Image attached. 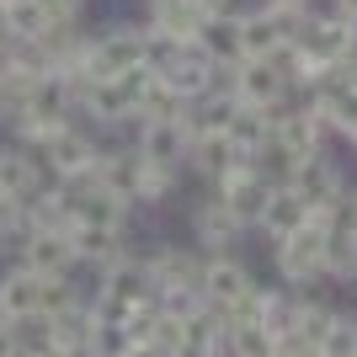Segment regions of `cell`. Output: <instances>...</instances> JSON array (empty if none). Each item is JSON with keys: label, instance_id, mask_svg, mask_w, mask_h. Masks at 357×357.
<instances>
[{"label": "cell", "instance_id": "obj_30", "mask_svg": "<svg viewBox=\"0 0 357 357\" xmlns=\"http://www.w3.org/2000/svg\"><path fill=\"white\" fill-rule=\"evenodd\" d=\"M22 229H27V224H22V203L0 197V251H6V245H16V240H22Z\"/></svg>", "mask_w": 357, "mask_h": 357}, {"label": "cell", "instance_id": "obj_25", "mask_svg": "<svg viewBox=\"0 0 357 357\" xmlns=\"http://www.w3.org/2000/svg\"><path fill=\"white\" fill-rule=\"evenodd\" d=\"M0 32H6L11 43H43L48 16H43L38 0H27V6H0Z\"/></svg>", "mask_w": 357, "mask_h": 357}, {"label": "cell", "instance_id": "obj_17", "mask_svg": "<svg viewBox=\"0 0 357 357\" xmlns=\"http://www.w3.org/2000/svg\"><path fill=\"white\" fill-rule=\"evenodd\" d=\"M203 22H208V11L197 0H149L144 6V27L160 38H176V43H197Z\"/></svg>", "mask_w": 357, "mask_h": 357}, {"label": "cell", "instance_id": "obj_18", "mask_svg": "<svg viewBox=\"0 0 357 357\" xmlns=\"http://www.w3.org/2000/svg\"><path fill=\"white\" fill-rule=\"evenodd\" d=\"M197 48L229 75L240 59H245V48H240V11H213L208 22H203V32H197Z\"/></svg>", "mask_w": 357, "mask_h": 357}, {"label": "cell", "instance_id": "obj_32", "mask_svg": "<svg viewBox=\"0 0 357 357\" xmlns=\"http://www.w3.org/2000/svg\"><path fill=\"white\" fill-rule=\"evenodd\" d=\"M331 75H336L342 86H352V91H357V54H352V59H347V64H336V70H331Z\"/></svg>", "mask_w": 357, "mask_h": 357}, {"label": "cell", "instance_id": "obj_9", "mask_svg": "<svg viewBox=\"0 0 357 357\" xmlns=\"http://www.w3.org/2000/svg\"><path fill=\"white\" fill-rule=\"evenodd\" d=\"M16 261L38 278H70L80 261H75V240L70 229H22L16 240Z\"/></svg>", "mask_w": 357, "mask_h": 357}, {"label": "cell", "instance_id": "obj_34", "mask_svg": "<svg viewBox=\"0 0 357 357\" xmlns=\"http://www.w3.org/2000/svg\"><path fill=\"white\" fill-rule=\"evenodd\" d=\"M16 357H59V352H48L43 342H22V352H16Z\"/></svg>", "mask_w": 357, "mask_h": 357}, {"label": "cell", "instance_id": "obj_33", "mask_svg": "<svg viewBox=\"0 0 357 357\" xmlns=\"http://www.w3.org/2000/svg\"><path fill=\"white\" fill-rule=\"evenodd\" d=\"M256 6H267V11H304L310 0H256Z\"/></svg>", "mask_w": 357, "mask_h": 357}, {"label": "cell", "instance_id": "obj_28", "mask_svg": "<svg viewBox=\"0 0 357 357\" xmlns=\"http://www.w3.org/2000/svg\"><path fill=\"white\" fill-rule=\"evenodd\" d=\"M139 347H149L155 357L181 352V347H187V320H176L171 310H160V304H155V320H149V331L139 336Z\"/></svg>", "mask_w": 357, "mask_h": 357}, {"label": "cell", "instance_id": "obj_26", "mask_svg": "<svg viewBox=\"0 0 357 357\" xmlns=\"http://www.w3.org/2000/svg\"><path fill=\"white\" fill-rule=\"evenodd\" d=\"M224 134L235 139L240 155H256V149L272 139V112H267V107H240L235 118H229V128H224Z\"/></svg>", "mask_w": 357, "mask_h": 357}, {"label": "cell", "instance_id": "obj_19", "mask_svg": "<svg viewBox=\"0 0 357 357\" xmlns=\"http://www.w3.org/2000/svg\"><path fill=\"white\" fill-rule=\"evenodd\" d=\"M235 112H240V96H235L229 86H213V91H203L197 102H187V107H181V118H187L192 139H203V134H224Z\"/></svg>", "mask_w": 357, "mask_h": 357}, {"label": "cell", "instance_id": "obj_14", "mask_svg": "<svg viewBox=\"0 0 357 357\" xmlns=\"http://www.w3.org/2000/svg\"><path fill=\"white\" fill-rule=\"evenodd\" d=\"M144 261H149V288H155V298L203 288V256L187 251V245H160V251L144 256Z\"/></svg>", "mask_w": 357, "mask_h": 357}, {"label": "cell", "instance_id": "obj_2", "mask_svg": "<svg viewBox=\"0 0 357 357\" xmlns=\"http://www.w3.org/2000/svg\"><path fill=\"white\" fill-rule=\"evenodd\" d=\"M272 261H278V278L298 294H310L320 278H326V219H304L294 235H283L272 245Z\"/></svg>", "mask_w": 357, "mask_h": 357}, {"label": "cell", "instance_id": "obj_24", "mask_svg": "<svg viewBox=\"0 0 357 357\" xmlns=\"http://www.w3.org/2000/svg\"><path fill=\"white\" fill-rule=\"evenodd\" d=\"M331 320H336V310H331L326 298H314V294H298V304H294V331H288V336L320 352V342H326V331H331Z\"/></svg>", "mask_w": 357, "mask_h": 357}, {"label": "cell", "instance_id": "obj_20", "mask_svg": "<svg viewBox=\"0 0 357 357\" xmlns=\"http://www.w3.org/2000/svg\"><path fill=\"white\" fill-rule=\"evenodd\" d=\"M70 240H75L80 267H107V261H118L128 251V229H112V224H75Z\"/></svg>", "mask_w": 357, "mask_h": 357}, {"label": "cell", "instance_id": "obj_16", "mask_svg": "<svg viewBox=\"0 0 357 357\" xmlns=\"http://www.w3.org/2000/svg\"><path fill=\"white\" fill-rule=\"evenodd\" d=\"M32 314H43V278L16 261V267L0 272V320L22 326V320H32Z\"/></svg>", "mask_w": 357, "mask_h": 357}, {"label": "cell", "instance_id": "obj_35", "mask_svg": "<svg viewBox=\"0 0 357 357\" xmlns=\"http://www.w3.org/2000/svg\"><path fill=\"white\" fill-rule=\"evenodd\" d=\"M197 6H203L208 16H213V11H235V0H197Z\"/></svg>", "mask_w": 357, "mask_h": 357}, {"label": "cell", "instance_id": "obj_29", "mask_svg": "<svg viewBox=\"0 0 357 357\" xmlns=\"http://www.w3.org/2000/svg\"><path fill=\"white\" fill-rule=\"evenodd\" d=\"M320 357H357V320L352 314H336L326 331V342H320Z\"/></svg>", "mask_w": 357, "mask_h": 357}, {"label": "cell", "instance_id": "obj_37", "mask_svg": "<svg viewBox=\"0 0 357 357\" xmlns=\"http://www.w3.org/2000/svg\"><path fill=\"white\" fill-rule=\"evenodd\" d=\"M352 288H357V283H352Z\"/></svg>", "mask_w": 357, "mask_h": 357}, {"label": "cell", "instance_id": "obj_13", "mask_svg": "<svg viewBox=\"0 0 357 357\" xmlns=\"http://www.w3.org/2000/svg\"><path fill=\"white\" fill-rule=\"evenodd\" d=\"M288 187L298 192V203H304L310 213H326L331 203L347 192V181H342V171H336L331 155H310V160H298L294 176H288Z\"/></svg>", "mask_w": 357, "mask_h": 357}, {"label": "cell", "instance_id": "obj_23", "mask_svg": "<svg viewBox=\"0 0 357 357\" xmlns=\"http://www.w3.org/2000/svg\"><path fill=\"white\" fill-rule=\"evenodd\" d=\"M304 219H310V208L298 203V192H294V187H272V197H267V208H261V219H256V229H261V235H267L272 245H278V240H283V235H294V229H298Z\"/></svg>", "mask_w": 357, "mask_h": 357}, {"label": "cell", "instance_id": "obj_10", "mask_svg": "<svg viewBox=\"0 0 357 357\" xmlns=\"http://www.w3.org/2000/svg\"><path fill=\"white\" fill-rule=\"evenodd\" d=\"M272 139L283 149H294L298 160H310V155H326V139H331V123L314 112L310 102H288L272 112Z\"/></svg>", "mask_w": 357, "mask_h": 357}, {"label": "cell", "instance_id": "obj_15", "mask_svg": "<svg viewBox=\"0 0 357 357\" xmlns=\"http://www.w3.org/2000/svg\"><path fill=\"white\" fill-rule=\"evenodd\" d=\"M192 235H197V251L213 256V251H229V245H235L245 229H240V219L229 213V203H224V197L208 187V192L192 203Z\"/></svg>", "mask_w": 357, "mask_h": 357}, {"label": "cell", "instance_id": "obj_6", "mask_svg": "<svg viewBox=\"0 0 357 357\" xmlns=\"http://www.w3.org/2000/svg\"><path fill=\"white\" fill-rule=\"evenodd\" d=\"M256 288H261V283H256V272L245 267L240 256H229V251L203 256V298H208L213 310H224V314L245 310Z\"/></svg>", "mask_w": 357, "mask_h": 357}, {"label": "cell", "instance_id": "obj_31", "mask_svg": "<svg viewBox=\"0 0 357 357\" xmlns=\"http://www.w3.org/2000/svg\"><path fill=\"white\" fill-rule=\"evenodd\" d=\"M16 352H22V331L11 320H0V357H16Z\"/></svg>", "mask_w": 357, "mask_h": 357}, {"label": "cell", "instance_id": "obj_12", "mask_svg": "<svg viewBox=\"0 0 357 357\" xmlns=\"http://www.w3.org/2000/svg\"><path fill=\"white\" fill-rule=\"evenodd\" d=\"M43 187H48V171H43V160H38L27 144H16V139L0 144V197H11V203L27 208Z\"/></svg>", "mask_w": 357, "mask_h": 357}, {"label": "cell", "instance_id": "obj_22", "mask_svg": "<svg viewBox=\"0 0 357 357\" xmlns=\"http://www.w3.org/2000/svg\"><path fill=\"white\" fill-rule=\"evenodd\" d=\"M240 160H251V155H240L229 134H203V139H192V160H187V171H197V176L213 187V181H219L224 171H235Z\"/></svg>", "mask_w": 357, "mask_h": 357}, {"label": "cell", "instance_id": "obj_5", "mask_svg": "<svg viewBox=\"0 0 357 357\" xmlns=\"http://www.w3.org/2000/svg\"><path fill=\"white\" fill-rule=\"evenodd\" d=\"M298 43L310 48L320 64H347L357 54V22H347V16L331 11V0H310V22H304V38Z\"/></svg>", "mask_w": 357, "mask_h": 357}, {"label": "cell", "instance_id": "obj_8", "mask_svg": "<svg viewBox=\"0 0 357 357\" xmlns=\"http://www.w3.org/2000/svg\"><path fill=\"white\" fill-rule=\"evenodd\" d=\"M134 149L155 165L187 171V160H192V128H187L181 112L176 118H144V123H134Z\"/></svg>", "mask_w": 357, "mask_h": 357}, {"label": "cell", "instance_id": "obj_7", "mask_svg": "<svg viewBox=\"0 0 357 357\" xmlns=\"http://www.w3.org/2000/svg\"><path fill=\"white\" fill-rule=\"evenodd\" d=\"M155 75H160V86L171 91V96H176L181 107L187 102H197V96H203V91H213L219 86V64L208 59V54H203V48L197 43H181L176 54H171V59L165 64H155Z\"/></svg>", "mask_w": 357, "mask_h": 357}, {"label": "cell", "instance_id": "obj_1", "mask_svg": "<svg viewBox=\"0 0 357 357\" xmlns=\"http://www.w3.org/2000/svg\"><path fill=\"white\" fill-rule=\"evenodd\" d=\"M144 64H149V27L144 22H112V27L86 38L75 80H112V75H134Z\"/></svg>", "mask_w": 357, "mask_h": 357}, {"label": "cell", "instance_id": "obj_4", "mask_svg": "<svg viewBox=\"0 0 357 357\" xmlns=\"http://www.w3.org/2000/svg\"><path fill=\"white\" fill-rule=\"evenodd\" d=\"M229 91L240 96V107H288L294 86H288V70H283V54H272V59H240L229 70Z\"/></svg>", "mask_w": 357, "mask_h": 357}, {"label": "cell", "instance_id": "obj_36", "mask_svg": "<svg viewBox=\"0 0 357 357\" xmlns=\"http://www.w3.org/2000/svg\"><path fill=\"white\" fill-rule=\"evenodd\" d=\"M0 6H27V0H0Z\"/></svg>", "mask_w": 357, "mask_h": 357}, {"label": "cell", "instance_id": "obj_3", "mask_svg": "<svg viewBox=\"0 0 357 357\" xmlns=\"http://www.w3.org/2000/svg\"><path fill=\"white\" fill-rule=\"evenodd\" d=\"M38 160H43L48 181H64V187H75V181H86L91 171H96V160H102V144L80 128V123H64V128H54V134L43 139V144L32 149Z\"/></svg>", "mask_w": 357, "mask_h": 357}, {"label": "cell", "instance_id": "obj_11", "mask_svg": "<svg viewBox=\"0 0 357 357\" xmlns=\"http://www.w3.org/2000/svg\"><path fill=\"white\" fill-rule=\"evenodd\" d=\"M213 192L229 203V213L240 219V229H256V219H261V208H267V197H272V181L261 176L251 160H240L235 171H224V176L213 181Z\"/></svg>", "mask_w": 357, "mask_h": 357}, {"label": "cell", "instance_id": "obj_21", "mask_svg": "<svg viewBox=\"0 0 357 357\" xmlns=\"http://www.w3.org/2000/svg\"><path fill=\"white\" fill-rule=\"evenodd\" d=\"M22 224L27 229H75V192L64 181H48L43 192L22 208Z\"/></svg>", "mask_w": 357, "mask_h": 357}, {"label": "cell", "instance_id": "obj_27", "mask_svg": "<svg viewBox=\"0 0 357 357\" xmlns=\"http://www.w3.org/2000/svg\"><path fill=\"white\" fill-rule=\"evenodd\" d=\"M326 278L357 283V229H326Z\"/></svg>", "mask_w": 357, "mask_h": 357}]
</instances>
